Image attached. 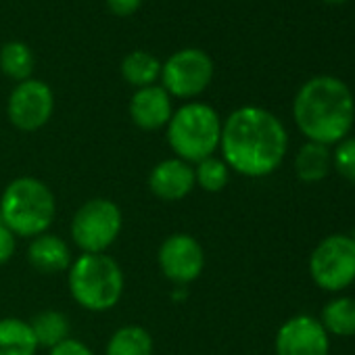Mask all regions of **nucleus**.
Returning a JSON list of instances; mask_svg holds the SVG:
<instances>
[{
  "instance_id": "1",
  "label": "nucleus",
  "mask_w": 355,
  "mask_h": 355,
  "mask_svg": "<svg viewBox=\"0 0 355 355\" xmlns=\"http://www.w3.org/2000/svg\"><path fill=\"white\" fill-rule=\"evenodd\" d=\"M288 150V132L272 111L245 105L222 121L220 153L230 171L245 178L272 175Z\"/></svg>"
},
{
  "instance_id": "2",
  "label": "nucleus",
  "mask_w": 355,
  "mask_h": 355,
  "mask_svg": "<svg viewBox=\"0 0 355 355\" xmlns=\"http://www.w3.org/2000/svg\"><path fill=\"white\" fill-rule=\"evenodd\" d=\"M293 119L305 140L338 144L355 123V96L340 78L313 76L293 98Z\"/></svg>"
},
{
  "instance_id": "3",
  "label": "nucleus",
  "mask_w": 355,
  "mask_h": 355,
  "mask_svg": "<svg viewBox=\"0 0 355 355\" xmlns=\"http://www.w3.org/2000/svg\"><path fill=\"white\" fill-rule=\"evenodd\" d=\"M57 199L53 189L34 175L11 180L0 197V220L19 239H36L53 226Z\"/></svg>"
},
{
  "instance_id": "4",
  "label": "nucleus",
  "mask_w": 355,
  "mask_h": 355,
  "mask_svg": "<svg viewBox=\"0 0 355 355\" xmlns=\"http://www.w3.org/2000/svg\"><path fill=\"white\" fill-rule=\"evenodd\" d=\"M67 272L71 299L86 311H109L123 297V270L107 253H80Z\"/></svg>"
},
{
  "instance_id": "5",
  "label": "nucleus",
  "mask_w": 355,
  "mask_h": 355,
  "mask_svg": "<svg viewBox=\"0 0 355 355\" xmlns=\"http://www.w3.org/2000/svg\"><path fill=\"white\" fill-rule=\"evenodd\" d=\"M222 121L224 119L220 113L201 101H189L180 109H173V115L165 128L167 144L173 150V157L193 165L214 157L220 150Z\"/></svg>"
},
{
  "instance_id": "6",
  "label": "nucleus",
  "mask_w": 355,
  "mask_h": 355,
  "mask_svg": "<svg viewBox=\"0 0 355 355\" xmlns=\"http://www.w3.org/2000/svg\"><path fill=\"white\" fill-rule=\"evenodd\" d=\"M123 214L119 205L105 197H94L82 203L71 218V241L82 253H107L119 239Z\"/></svg>"
},
{
  "instance_id": "7",
  "label": "nucleus",
  "mask_w": 355,
  "mask_h": 355,
  "mask_svg": "<svg viewBox=\"0 0 355 355\" xmlns=\"http://www.w3.org/2000/svg\"><path fill=\"white\" fill-rule=\"evenodd\" d=\"M309 276L318 288L340 293L355 282V239L330 234L309 255Z\"/></svg>"
},
{
  "instance_id": "8",
  "label": "nucleus",
  "mask_w": 355,
  "mask_h": 355,
  "mask_svg": "<svg viewBox=\"0 0 355 355\" xmlns=\"http://www.w3.org/2000/svg\"><path fill=\"white\" fill-rule=\"evenodd\" d=\"M214 59L201 49H182L161 63V86L171 98L193 101L214 80Z\"/></svg>"
},
{
  "instance_id": "9",
  "label": "nucleus",
  "mask_w": 355,
  "mask_h": 355,
  "mask_svg": "<svg viewBox=\"0 0 355 355\" xmlns=\"http://www.w3.org/2000/svg\"><path fill=\"white\" fill-rule=\"evenodd\" d=\"M161 274L175 286L193 284L205 270L203 245L187 232H173L163 239L157 251Z\"/></svg>"
},
{
  "instance_id": "10",
  "label": "nucleus",
  "mask_w": 355,
  "mask_h": 355,
  "mask_svg": "<svg viewBox=\"0 0 355 355\" xmlns=\"http://www.w3.org/2000/svg\"><path fill=\"white\" fill-rule=\"evenodd\" d=\"M55 113L53 88L36 78L19 82L7 103L9 121L19 132H38L44 128Z\"/></svg>"
},
{
  "instance_id": "11",
  "label": "nucleus",
  "mask_w": 355,
  "mask_h": 355,
  "mask_svg": "<svg viewBox=\"0 0 355 355\" xmlns=\"http://www.w3.org/2000/svg\"><path fill=\"white\" fill-rule=\"evenodd\" d=\"M274 351L276 355H330V336L318 318L297 313L278 328Z\"/></svg>"
},
{
  "instance_id": "12",
  "label": "nucleus",
  "mask_w": 355,
  "mask_h": 355,
  "mask_svg": "<svg viewBox=\"0 0 355 355\" xmlns=\"http://www.w3.org/2000/svg\"><path fill=\"white\" fill-rule=\"evenodd\" d=\"M148 191L163 203H178L195 191V165L178 157H167L159 161L146 180Z\"/></svg>"
},
{
  "instance_id": "13",
  "label": "nucleus",
  "mask_w": 355,
  "mask_h": 355,
  "mask_svg": "<svg viewBox=\"0 0 355 355\" xmlns=\"http://www.w3.org/2000/svg\"><path fill=\"white\" fill-rule=\"evenodd\" d=\"M130 119L136 128L144 132H157L167 128L173 115V98L165 92L163 86L138 88L130 98Z\"/></svg>"
},
{
  "instance_id": "14",
  "label": "nucleus",
  "mask_w": 355,
  "mask_h": 355,
  "mask_svg": "<svg viewBox=\"0 0 355 355\" xmlns=\"http://www.w3.org/2000/svg\"><path fill=\"white\" fill-rule=\"evenodd\" d=\"M28 261L40 274H61L69 270L73 255L65 239L53 232H44L30 241Z\"/></svg>"
},
{
  "instance_id": "15",
  "label": "nucleus",
  "mask_w": 355,
  "mask_h": 355,
  "mask_svg": "<svg viewBox=\"0 0 355 355\" xmlns=\"http://www.w3.org/2000/svg\"><path fill=\"white\" fill-rule=\"evenodd\" d=\"M330 171H332L330 146L305 140V144L297 150L295 157V173L299 180L305 184H315L322 182L324 178H328Z\"/></svg>"
},
{
  "instance_id": "16",
  "label": "nucleus",
  "mask_w": 355,
  "mask_h": 355,
  "mask_svg": "<svg viewBox=\"0 0 355 355\" xmlns=\"http://www.w3.org/2000/svg\"><path fill=\"white\" fill-rule=\"evenodd\" d=\"M320 324L328 336L349 338L355 336V297L338 295L330 299L320 311Z\"/></svg>"
},
{
  "instance_id": "17",
  "label": "nucleus",
  "mask_w": 355,
  "mask_h": 355,
  "mask_svg": "<svg viewBox=\"0 0 355 355\" xmlns=\"http://www.w3.org/2000/svg\"><path fill=\"white\" fill-rule=\"evenodd\" d=\"M38 343L30 322L19 318H0V355H36Z\"/></svg>"
},
{
  "instance_id": "18",
  "label": "nucleus",
  "mask_w": 355,
  "mask_h": 355,
  "mask_svg": "<svg viewBox=\"0 0 355 355\" xmlns=\"http://www.w3.org/2000/svg\"><path fill=\"white\" fill-rule=\"evenodd\" d=\"M155 343L144 326L128 324L117 328L107 340V355H153Z\"/></svg>"
},
{
  "instance_id": "19",
  "label": "nucleus",
  "mask_w": 355,
  "mask_h": 355,
  "mask_svg": "<svg viewBox=\"0 0 355 355\" xmlns=\"http://www.w3.org/2000/svg\"><path fill=\"white\" fill-rule=\"evenodd\" d=\"M119 69L121 78L136 90L155 86L161 78V61L146 51H132L130 55H125Z\"/></svg>"
},
{
  "instance_id": "20",
  "label": "nucleus",
  "mask_w": 355,
  "mask_h": 355,
  "mask_svg": "<svg viewBox=\"0 0 355 355\" xmlns=\"http://www.w3.org/2000/svg\"><path fill=\"white\" fill-rule=\"evenodd\" d=\"M36 67V57L34 51L21 42V40H11L3 49H0V71L7 78L19 82H26L32 78Z\"/></svg>"
},
{
  "instance_id": "21",
  "label": "nucleus",
  "mask_w": 355,
  "mask_h": 355,
  "mask_svg": "<svg viewBox=\"0 0 355 355\" xmlns=\"http://www.w3.org/2000/svg\"><path fill=\"white\" fill-rule=\"evenodd\" d=\"M30 328L36 336L38 347H55L69 336V318L59 309H44L30 320Z\"/></svg>"
},
{
  "instance_id": "22",
  "label": "nucleus",
  "mask_w": 355,
  "mask_h": 355,
  "mask_svg": "<svg viewBox=\"0 0 355 355\" xmlns=\"http://www.w3.org/2000/svg\"><path fill=\"white\" fill-rule=\"evenodd\" d=\"M230 182V167L222 157H207L195 163V184L205 193H222Z\"/></svg>"
},
{
  "instance_id": "23",
  "label": "nucleus",
  "mask_w": 355,
  "mask_h": 355,
  "mask_svg": "<svg viewBox=\"0 0 355 355\" xmlns=\"http://www.w3.org/2000/svg\"><path fill=\"white\" fill-rule=\"evenodd\" d=\"M332 169L345 182L355 187V136H347L332 150Z\"/></svg>"
},
{
  "instance_id": "24",
  "label": "nucleus",
  "mask_w": 355,
  "mask_h": 355,
  "mask_svg": "<svg viewBox=\"0 0 355 355\" xmlns=\"http://www.w3.org/2000/svg\"><path fill=\"white\" fill-rule=\"evenodd\" d=\"M49 355H94V351L80 338L67 336L59 345L49 349Z\"/></svg>"
},
{
  "instance_id": "25",
  "label": "nucleus",
  "mask_w": 355,
  "mask_h": 355,
  "mask_svg": "<svg viewBox=\"0 0 355 355\" xmlns=\"http://www.w3.org/2000/svg\"><path fill=\"white\" fill-rule=\"evenodd\" d=\"M17 251V236L0 222V266H5L13 259Z\"/></svg>"
},
{
  "instance_id": "26",
  "label": "nucleus",
  "mask_w": 355,
  "mask_h": 355,
  "mask_svg": "<svg viewBox=\"0 0 355 355\" xmlns=\"http://www.w3.org/2000/svg\"><path fill=\"white\" fill-rule=\"evenodd\" d=\"M142 5V0H107V7L117 17H130L134 15Z\"/></svg>"
},
{
  "instance_id": "27",
  "label": "nucleus",
  "mask_w": 355,
  "mask_h": 355,
  "mask_svg": "<svg viewBox=\"0 0 355 355\" xmlns=\"http://www.w3.org/2000/svg\"><path fill=\"white\" fill-rule=\"evenodd\" d=\"M322 3H326V5H343V3H347V0H322Z\"/></svg>"
},
{
  "instance_id": "28",
  "label": "nucleus",
  "mask_w": 355,
  "mask_h": 355,
  "mask_svg": "<svg viewBox=\"0 0 355 355\" xmlns=\"http://www.w3.org/2000/svg\"><path fill=\"white\" fill-rule=\"evenodd\" d=\"M353 239H355V234H353Z\"/></svg>"
}]
</instances>
